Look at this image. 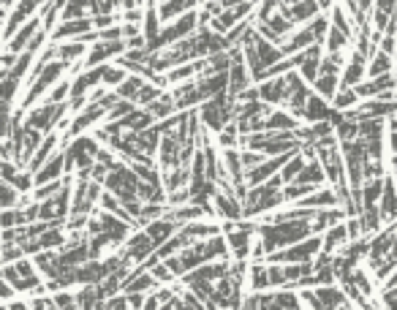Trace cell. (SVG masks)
Segmentation results:
<instances>
[{"mask_svg": "<svg viewBox=\"0 0 397 310\" xmlns=\"http://www.w3.org/2000/svg\"><path fill=\"white\" fill-rule=\"evenodd\" d=\"M65 65H68V63H63V60H52V63H46V65H44L41 71H39V74H36V77L30 79V90H27V96L22 98V109H20V115H22V112H25V109H30L33 103H36V101H39V98H41L44 93L49 90V84H55V82H58V79H60V77H63Z\"/></svg>", "mask_w": 397, "mask_h": 310, "instance_id": "6da1fadb", "label": "cell"}, {"mask_svg": "<svg viewBox=\"0 0 397 310\" xmlns=\"http://www.w3.org/2000/svg\"><path fill=\"white\" fill-rule=\"evenodd\" d=\"M65 109H68V103H65V101H60V103H49V101H46L44 106L33 109V112L27 115L25 125H30V128H36V131H41V134H49V131H52V125L63 117Z\"/></svg>", "mask_w": 397, "mask_h": 310, "instance_id": "7a4b0ae2", "label": "cell"}, {"mask_svg": "<svg viewBox=\"0 0 397 310\" xmlns=\"http://www.w3.org/2000/svg\"><path fill=\"white\" fill-rule=\"evenodd\" d=\"M44 3H46V0H20V6H14V8H11V14H8V20H6V27L0 30V36L8 41V39L20 30L22 25L39 11V8H44Z\"/></svg>", "mask_w": 397, "mask_h": 310, "instance_id": "3957f363", "label": "cell"}, {"mask_svg": "<svg viewBox=\"0 0 397 310\" xmlns=\"http://www.w3.org/2000/svg\"><path fill=\"white\" fill-rule=\"evenodd\" d=\"M152 250H155V243L150 240V234H147V231H142V234H134V237L128 240L120 259H123L126 264H134V261H142V259H147Z\"/></svg>", "mask_w": 397, "mask_h": 310, "instance_id": "277c9868", "label": "cell"}, {"mask_svg": "<svg viewBox=\"0 0 397 310\" xmlns=\"http://www.w3.org/2000/svg\"><path fill=\"white\" fill-rule=\"evenodd\" d=\"M39 27H41V17H39V14H33V17H30V20L25 22V25H22V27H20V30H17V33H14V36L8 39V44H6V49H8V52H14V55H20V52H25V46H27V41H30V39L36 36V30H39Z\"/></svg>", "mask_w": 397, "mask_h": 310, "instance_id": "5b68a950", "label": "cell"}, {"mask_svg": "<svg viewBox=\"0 0 397 310\" xmlns=\"http://www.w3.org/2000/svg\"><path fill=\"white\" fill-rule=\"evenodd\" d=\"M378 212H381V221H397V186H395V177L384 180L381 199H378Z\"/></svg>", "mask_w": 397, "mask_h": 310, "instance_id": "8992f818", "label": "cell"}, {"mask_svg": "<svg viewBox=\"0 0 397 310\" xmlns=\"http://www.w3.org/2000/svg\"><path fill=\"white\" fill-rule=\"evenodd\" d=\"M90 27H93V20H87V17L63 20L52 30V39H55V41H60V39H79L84 33H90Z\"/></svg>", "mask_w": 397, "mask_h": 310, "instance_id": "52a82bcc", "label": "cell"}, {"mask_svg": "<svg viewBox=\"0 0 397 310\" xmlns=\"http://www.w3.org/2000/svg\"><path fill=\"white\" fill-rule=\"evenodd\" d=\"M318 63H321V46H318V44H313V46H308V49L299 52V77H302L305 82H315V77H318Z\"/></svg>", "mask_w": 397, "mask_h": 310, "instance_id": "ba28073f", "label": "cell"}, {"mask_svg": "<svg viewBox=\"0 0 397 310\" xmlns=\"http://www.w3.org/2000/svg\"><path fill=\"white\" fill-rule=\"evenodd\" d=\"M65 172V158L63 153L46 158L41 166H39V174L33 177V186H41V183H52V180H60V174Z\"/></svg>", "mask_w": 397, "mask_h": 310, "instance_id": "9c48e42d", "label": "cell"}, {"mask_svg": "<svg viewBox=\"0 0 397 310\" xmlns=\"http://www.w3.org/2000/svg\"><path fill=\"white\" fill-rule=\"evenodd\" d=\"M349 243V231H346V224L340 221V224H334L324 231V240H321V253H327V256H332L334 250H340L343 245Z\"/></svg>", "mask_w": 397, "mask_h": 310, "instance_id": "30bf717a", "label": "cell"}, {"mask_svg": "<svg viewBox=\"0 0 397 310\" xmlns=\"http://www.w3.org/2000/svg\"><path fill=\"white\" fill-rule=\"evenodd\" d=\"M259 98L264 103H283L286 101V77H270L259 87Z\"/></svg>", "mask_w": 397, "mask_h": 310, "instance_id": "8fae6325", "label": "cell"}, {"mask_svg": "<svg viewBox=\"0 0 397 310\" xmlns=\"http://www.w3.org/2000/svg\"><path fill=\"white\" fill-rule=\"evenodd\" d=\"M299 117H305V120H311V123H321V120H330V106H327V98H321L318 93H311L308 96V101L302 106V115Z\"/></svg>", "mask_w": 397, "mask_h": 310, "instance_id": "7c38bea8", "label": "cell"}, {"mask_svg": "<svg viewBox=\"0 0 397 310\" xmlns=\"http://www.w3.org/2000/svg\"><path fill=\"white\" fill-rule=\"evenodd\" d=\"M367 74V58L362 55V52H354L351 55V60L346 63V77H343V82L346 87H356V84L362 82V77Z\"/></svg>", "mask_w": 397, "mask_h": 310, "instance_id": "4fadbf2b", "label": "cell"}, {"mask_svg": "<svg viewBox=\"0 0 397 310\" xmlns=\"http://www.w3.org/2000/svg\"><path fill=\"white\" fill-rule=\"evenodd\" d=\"M327 177H324V166L318 158H311V161H305V166L299 169V174L294 177V183H308V186H321Z\"/></svg>", "mask_w": 397, "mask_h": 310, "instance_id": "5bb4252c", "label": "cell"}, {"mask_svg": "<svg viewBox=\"0 0 397 310\" xmlns=\"http://www.w3.org/2000/svg\"><path fill=\"white\" fill-rule=\"evenodd\" d=\"M315 41V33H313V25H305L299 33H294L292 41L283 44V55H297V52H302V49H308L311 44Z\"/></svg>", "mask_w": 397, "mask_h": 310, "instance_id": "9a60e30c", "label": "cell"}, {"mask_svg": "<svg viewBox=\"0 0 397 310\" xmlns=\"http://www.w3.org/2000/svg\"><path fill=\"white\" fill-rule=\"evenodd\" d=\"M177 224H174V221H169V218H164V221H152V224H147V234H150V240H152V243H155V248H158V245H161V243H167L169 237H171V234H174V231H177Z\"/></svg>", "mask_w": 397, "mask_h": 310, "instance_id": "2e32d148", "label": "cell"}, {"mask_svg": "<svg viewBox=\"0 0 397 310\" xmlns=\"http://www.w3.org/2000/svg\"><path fill=\"white\" fill-rule=\"evenodd\" d=\"M315 294L321 299V308H349L351 305L343 291H337L334 286H327V283H321V289L315 291Z\"/></svg>", "mask_w": 397, "mask_h": 310, "instance_id": "e0dca14e", "label": "cell"}, {"mask_svg": "<svg viewBox=\"0 0 397 310\" xmlns=\"http://www.w3.org/2000/svg\"><path fill=\"white\" fill-rule=\"evenodd\" d=\"M299 207H308V209H321V207H332L337 205V196H334V188H324V190H318L313 196V190H311V196H302Z\"/></svg>", "mask_w": 397, "mask_h": 310, "instance_id": "ac0fdd59", "label": "cell"}, {"mask_svg": "<svg viewBox=\"0 0 397 310\" xmlns=\"http://www.w3.org/2000/svg\"><path fill=\"white\" fill-rule=\"evenodd\" d=\"M55 147H58V136H55V134H49V136L44 139L41 145L36 147V153H33V158L27 161V169H30V172H39V166H41L44 161L49 158V155H52V150H55Z\"/></svg>", "mask_w": 397, "mask_h": 310, "instance_id": "d6986e66", "label": "cell"}, {"mask_svg": "<svg viewBox=\"0 0 397 310\" xmlns=\"http://www.w3.org/2000/svg\"><path fill=\"white\" fill-rule=\"evenodd\" d=\"M313 84H315V93H318L321 98L332 101L334 93H337V87H340V79H337V74H318Z\"/></svg>", "mask_w": 397, "mask_h": 310, "instance_id": "ffe728a7", "label": "cell"}, {"mask_svg": "<svg viewBox=\"0 0 397 310\" xmlns=\"http://www.w3.org/2000/svg\"><path fill=\"white\" fill-rule=\"evenodd\" d=\"M142 84H145V79H139V77H126L123 82L115 87V93H117V98H126V101L136 103V96H139Z\"/></svg>", "mask_w": 397, "mask_h": 310, "instance_id": "44dd1931", "label": "cell"}, {"mask_svg": "<svg viewBox=\"0 0 397 310\" xmlns=\"http://www.w3.org/2000/svg\"><path fill=\"white\" fill-rule=\"evenodd\" d=\"M174 109H177V106H174V98H171V96H164V98L158 96V98H152V101L147 103V112H150L155 120H158V117H169Z\"/></svg>", "mask_w": 397, "mask_h": 310, "instance_id": "7402d4cb", "label": "cell"}, {"mask_svg": "<svg viewBox=\"0 0 397 310\" xmlns=\"http://www.w3.org/2000/svg\"><path fill=\"white\" fill-rule=\"evenodd\" d=\"M302 166H305V155H297V153L289 155V158H286V164L280 166V180H283L286 186L294 183V177L299 174V169H302Z\"/></svg>", "mask_w": 397, "mask_h": 310, "instance_id": "603a6c76", "label": "cell"}, {"mask_svg": "<svg viewBox=\"0 0 397 310\" xmlns=\"http://www.w3.org/2000/svg\"><path fill=\"white\" fill-rule=\"evenodd\" d=\"M392 71V58L386 55V52H373L370 55V65H367V74L370 77H378V74H389Z\"/></svg>", "mask_w": 397, "mask_h": 310, "instance_id": "cb8c5ba5", "label": "cell"}, {"mask_svg": "<svg viewBox=\"0 0 397 310\" xmlns=\"http://www.w3.org/2000/svg\"><path fill=\"white\" fill-rule=\"evenodd\" d=\"M356 90L354 87H346V84H340L337 87V93H334V109H351V106H356Z\"/></svg>", "mask_w": 397, "mask_h": 310, "instance_id": "d4e9b609", "label": "cell"}, {"mask_svg": "<svg viewBox=\"0 0 397 310\" xmlns=\"http://www.w3.org/2000/svg\"><path fill=\"white\" fill-rule=\"evenodd\" d=\"M84 52V41H79V39H74L71 44H63V46H58V60H63V63H71V60H77L79 55Z\"/></svg>", "mask_w": 397, "mask_h": 310, "instance_id": "484cf974", "label": "cell"}, {"mask_svg": "<svg viewBox=\"0 0 397 310\" xmlns=\"http://www.w3.org/2000/svg\"><path fill=\"white\" fill-rule=\"evenodd\" d=\"M17 202H20V190L11 186V183L0 180V209H6V207H17Z\"/></svg>", "mask_w": 397, "mask_h": 310, "instance_id": "4316f807", "label": "cell"}, {"mask_svg": "<svg viewBox=\"0 0 397 310\" xmlns=\"http://www.w3.org/2000/svg\"><path fill=\"white\" fill-rule=\"evenodd\" d=\"M346 41H349V36L343 30H337L334 25L327 30V52H340L346 46Z\"/></svg>", "mask_w": 397, "mask_h": 310, "instance_id": "83f0119b", "label": "cell"}, {"mask_svg": "<svg viewBox=\"0 0 397 310\" xmlns=\"http://www.w3.org/2000/svg\"><path fill=\"white\" fill-rule=\"evenodd\" d=\"M272 308H302V305H299V294L278 291V294L272 297Z\"/></svg>", "mask_w": 397, "mask_h": 310, "instance_id": "f1b7e54d", "label": "cell"}, {"mask_svg": "<svg viewBox=\"0 0 397 310\" xmlns=\"http://www.w3.org/2000/svg\"><path fill=\"white\" fill-rule=\"evenodd\" d=\"M123 79H126V71H123V68H117V65H106L104 77H101V84H104V87H117Z\"/></svg>", "mask_w": 397, "mask_h": 310, "instance_id": "f546056e", "label": "cell"}, {"mask_svg": "<svg viewBox=\"0 0 397 310\" xmlns=\"http://www.w3.org/2000/svg\"><path fill=\"white\" fill-rule=\"evenodd\" d=\"M63 188L60 180H52V183H41V186L36 188V193H33V202H44V199H49V196H55L58 190Z\"/></svg>", "mask_w": 397, "mask_h": 310, "instance_id": "4dcf8cb0", "label": "cell"}, {"mask_svg": "<svg viewBox=\"0 0 397 310\" xmlns=\"http://www.w3.org/2000/svg\"><path fill=\"white\" fill-rule=\"evenodd\" d=\"M68 96H71V82H68V79H63V82L55 84V90L49 93V98H46V101H49V103H60V101H65Z\"/></svg>", "mask_w": 397, "mask_h": 310, "instance_id": "1f68e13d", "label": "cell"}, {"mask_svg": "<svg viewBox=\"0 0 397 310\" xmlns=\"http://www.w3.org/2000/svg\"><path fill=\"white\" fill-rule=\"evenodd\" d=\"M17 164L14 161H8V158H0V180H6V183H14L17 180Z\"/></svg>", "mask_w": 397, "mask_h": 310, "instance_id": "d6a6232c", "label": "cell"}, {"mask_svg": "<svg viewBox=\"0 0 397 310\" xmlns=\"http://www.w3.org/2000/svg\"><path fill=\"white\" fill-rule=\"evenodd\" d=\"M234 131H237L234 125H229V128H221V136H218V139H221V145H226V147L237 145V134H234Z\"/></svg>", "mask_w": 397, "mask_h": 310, "instance_id": "836d02e7", "label": "cell"}, {"mask_svg": "<svg viewBox=\"0 0 397 310\" xmlns=\"http://www.w3.org/2000/svg\"><path fill=\"white\" fill-rule=\"evenodd\" d=\"M52 305L55 308H74V294H55Z\"/></svg>", "mask_w": 397, "mask_h": 310, "instance_id": "e575fe53", "label": "cell"}, {"mask_svg": "<svg viewBox=\"0 0 397 310\" xmlns=\"http://www.w3.org/2000/svg\"><path fill=\"white\" fill-rule=\"evenodd\" d=\"M299 302H305V308H321V299H318V294H313V291H302L299 294Z\"/></svg>", "mask_w": 397, "mask_h": 310, "instance_id": "d590c367", "label": "cell"}, {"mask_svg": "<svg viewBox=\"0 0 397 310\" xmlns=\"http://www.w3.org/2000/svg\"><path fill=\"white\" fill-rule=\"evenodd\" d=\"M240 161H242V166H245V169H253V166H259L261 161H264V155H256V153H242V155H240Z\"/></svg>", "mask_w": 397, "mask_h": 310, "instance_id": "8d00e7d4", "label": "cell"}, {"mask_svg": "<svg viewBox=\"0 0 397 310\" xmlns=\"http://www.w3.org/2000/svg\"><path fill=\"white\" fill-rule=\"evenodd\" d=\"M389 147H392V153H397V128H392V136H389Z\"/></svg>", "mask_w": 397, "mask_h": 310, "instance_id": "74e56055", "label": "cell"}, {"mask_svg": "<svg viewBox=\"0 0 397 310\" xmlns=\"http://www.w3.org/2000/svg\"><path fill=\"white\" fill-rule=\"evenodd\" d=\"M318 3V8H332V0H315Z\"/></svg>", "mask_w": 397, "mask_h": 310, "instance_id": "f35d334b", "label": "cell"}, {"mask_svg": "<svg viewBox=\"0 0 397 310\" xmlns=\"http://www.w3.org/2000/svg\"><path fill=\"white\" fill-rule=\"evenodd\" d=\"M0 6L3 8H14V0H0Z\"/></svg>", "mask_w": 397, "mask_h": 310, "instance_id": "ab89813d", "label": "cell"}, {"mask_svg": "<svg viewBox=\"0 0 397 310\" xmlns=\"http://www.w3.org/2000/svg\"><path fill=\"white\" fill-rule=\"evenodd\" d=\"M389 286H392V289H397V269H395V275L389 278Z\"/></svg>", "mask_w": 397, "mask_h": 310, "instance_id": "60d3db41", "label": "cell"}]
</instances>
